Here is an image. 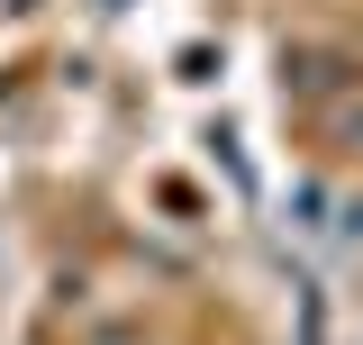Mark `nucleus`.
<instances>
[{
    "instance_id": "f257e3e1",
    "label": "nucleus",
    "mask_w": 363,
    "mask_h": 345,
    "mask_svg": "<svg viewBox=\"0 0 363 345\" xmlns=\"http://www.w3.org/2000/svg\"><path fill=\"white\" fill-rule=\"evenodd\" d=\"M336 136H345V146L363 155V109H345V119H336Z\"/></svg>"
},
{
    "instance_id": "f03ea898",
    "label": "nucleus",
    "mask_w": 363,
    "mask_h": 345,
    "mask_svg": "<svg viewBox=\"0 0 363 345\" xmlns=\"http://www.w3.org/2000/svg\"><path fill=\"white\" fill-rule=\"evenodd\" d=\"M345 236H354V246H363V200H345Z\"/></svg>"
}]
</instances>
